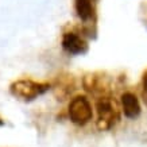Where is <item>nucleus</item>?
Here are the masks:
<instances>
[{
  "mask_svg": "<svg viewBox=\"0 0 147 147\" xmlns=\"http://www.w3.org/2000/svg\"><path fill=\"white\" fill-rule=\"evenodd\" d=\"M67 112H69V117H70L71 123H74L76 125L88 124L93 117L92 105L85 96H76L71 98L69 102Z\"/></svg>",
  "mask_w": 147,
  "mask_h": 147,
  "instance_id": "4",
  "label": "nucleus"
},
{
  "mask_svg": "<svg viewBox=\"0 0 147 147\" xmlns=\"http://www.w3.org/2000/svg\"><path fill=\"white\" fill-rule=\"evenodd\" d=\"M61 45H62V49L67 54H71V55H84L89 50L88 42L80 34H77L74 31L65 32L62 35Z\"/></svg>",
  "mask_w": 147,
  "mask_h": 147,
  "instance_id": "5",
  "label": "nucleus"
},
{
  "mask_svg": "<svg viewBox=\"0 0 147 147\" xmlns=\"http://www.w3.org/2000/svg\"><path fill=\"white\" fill-rule=\"evenodd\" d=\"M142 96L147 105V70H144V73L142 76Z\"/></svg>",
  "mask_w": 147,
  "mask_h": 147,
  "instance_id": "9",
  "label": "nucleus"
},
{
  "mask_svg": "<svg viewBox=\"0 0 147 147\" xmlns=\"http://www.w3.org/2000/svg\"><path fill=\"white\" fill-rule=\"evenodd\" d=\"M97 1L98 0H74V9L78 19L84 24V30L88 31V35L96 32L97 22Z\"/></svg>",
  "mask_w": 147,
  "mask_h": 147,
  "instance_id": "3",
  "label": "nucleus"
},
{
  "mask_svg": "<svg viewBox=\"0 0 147 147\" xmlns=\"http://www.w3.org/2000/svg\"><path fill=\"white\" fill-rule=\"evenodd\" d=\"M0 125H4V120H1V119H0Z\"/></svg>",
  "mask_w": 147,
  "mask_h": 147,
  "instance_id": "10",
  "label": "nucleus"
},
{
  "mask_svg": "<svg viewBox=\"0 0 147 147\" xmlns=\"http://www.w3.org/2000/svg\"><path fill=\"white\" fill-rule=\"evenodd\" d=\"M73 89H74V81H73L71 76H61L54 86L55 94L59 96L61 100H63V97H66L69 93H71Z\"/></svg>",
  "mask_w": 147,
  "mask_h": 147,
  "instance_id": "8",
  "label": "nucleus"
},
{
  "mask_svg": "<svg viewBox=\"0 0 147 147\" xmlns=\"http://www.w3.org/2000/svg\"><path fill=\"white\" fill-rule=\"evenodd\" d=\"M96 111H97L96 125L100 131H108L119 121V105L109 94L97 98Z\"/></svg>",
  "mask_w": 147,
  "mask_h": 147,
  "instance_id": "1",
  "label": "nucleus"
},
{
  "mask_svg": "<svg viewBox=\"0 0 147 147\" xmlns=\"http://www.w3.org/2000/svg\"><path fill=\"white\" fill-rule=\"evenodd\" d=\"M121 109L124 112V115L128 119H136L140 115V104H139L138 97L131 92H125L121 94Z\"/></svg>",
  "mask_w": 147,
  "mask_h": 147,
  "instance_id": "7",
  "label": "nucleus"
},
{
  "mask_svg": "<svg viewBox=\"0 0 147 147\" xmlns=\"http://www.w3.org/2000/svg\"><path fill=\"white\" fill-rule=\"evenodd\" d=\"M50 88L51 86L49 82H38L30 78H22V80L13 81L9 85V93L13 97L20 98L23 101H31L45 94Z\"/></svg>",
  "mask_w": 147,
  "mask_h": 147,
  "instance_id": "2",
  "label": "nucleus"
},
{
  "mask_svg": "<svg viewBox=\"0 0 147 147\" xmlns=\"http://www.w3.org/2000/svg\"><path fill=\"white\" fill-rule=\"evenodd\" d=\"M84 86L89 93L97 96V98L109 94V78L104 73H93L85 76Z\"/></svg>",
  "mask_w": 147,
  "mask_h": 147,
  "instance_id": "6",
  "label": "nucleus"
}]
</instances>
